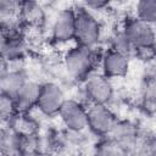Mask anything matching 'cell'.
Listing matches in <instances>:
<instances>
[{
  "mask_svg": "<svg viewBox=\"0 0 156 156\" xmlns=\"http://www.w3.org/2000/svg\"><path fill=\"white\" fill-rule=\"evenodd\" d=\"M93 156H128V154L112 138L105 136L100 138V140L95 144Z\"/></svg>",
  "mask_w": 156,
  "mask_h": 156,
  "instance_id": "cell-15",
  "label": "cell"
},
{
  "mask_svg": "<svg viewBox=\"0 0 156 156\" xmlns=\"http://www.w3.org/2000/svg\"><path fill=\"white\" fill-rule=\"evenodd\" d=\"M141 107L143 110L152 116L155 112V79L154 74L146 76L141 85Z\"/></svg>",
  "mask_w": 156,
  "mask_h": 156,
  "instance_id": "cell-16",
  "label": "cell"
},
{
  "mask_svg": "<svg viewBox=\"0 0 156 156\" xmlns=\"http://www.w3.org/2000/svg\"><path fill=\"white\" fill-rule=\"evenodd\" d=\"M40 85H41V83H39L37 80H32L29 78L26 80V83L22 85V88L15 96L17 116L27 115L30 110L35 108L37 100L39 96Z\"/></svg>",
  "mask_w": 156,
  "mask_h": 156,
  "instance_id": "cell-12",
  "label": "cell"
},
{
  "mask_svg": "<svg viewBox=\"0 0 156 156\" xmlns=\"http://www.w3.org/2000/svg\"><path fill=\"white\" fill-rule=\"evenodd\" d=\"M83 94L88 105H108L115 94L112 80L94 72L83 80Z\"/></svg>",
  "mask_w": 156,
  "mask_h": 156,
  "instance_id": "cell-4",
  "label": "cell"
},
{
  "mask_svg": "<svg viewBox=\"0 0 156 156\" xmlns=\"http://www.w3.org/2000/svg\"><path fill=\"white\" fill-rule=\"evenodd\" d=\"M57 116L62 126L71 133H80L87 129V105L79 100L66 99Z\"/></svg>",
  "mask_w": 156,
  "mask_h": 156,
  "instance_id": "cell-7",
  "label": "cell"
},
{
  "mask_svg": "<svg viewBox=\"0 0 156 156\" xmlns=\"http://www.w3.org/2000/svg\"><path fill=\"white\" fill-rule=\"evenodd\" d=\"M134 16L140 21L154 26L156 22V0H140L135 4Z\"/></svg>",
  "mask_w": 156,
  "mask_h": 156,
  "instance_id": "cell-17",
  "label": "cell"
},
{
  "mask_svg": "<svg viewBox=\"0 0 156 156\" xmlns=\"http://www.w3.org/2000/svg\"><path fill=\"white\" fill-rule=\"evenodd\" d=\"M66 101V95L63 89L56 82L41 83L39 96L37 100L35 108L45 117L57 116L60 108Z\"/></svg>",
  "mask_w": 156,
  "mask_h": 156,
  "instance_id": "cell-6",
  "label": "cell"
},
{
  "mask_svg": "<svg viewBox=\"0 0 156 156\" xmlns=\"http://www.w3.org/2000/svg\"><path fill=\"white\" fill-rule=\"evenodd\" d=\"M102 35V26L95 13L79 5L74 7V44L96 48Z\"/></svg>",
  "mask_w": 156,
  "mask_h": 156,
  "instance_id": "cell-3",
  "label": "cell"
},
{
  "mask_svg": "<svg viewBox=\"0 0 156 156\" xmlns=\"http://www.w3.org/2000/svg\"><path fill=\"white\" fill-rule=\"evenodd\" d=\"M0 156H23L22 133L12 126L0 127Z\"/></svg>",
  "mask_w": 156,
  "mask_h": 156,
  "instance_id": "cell-13",
  "label": "cell"
},
{
  "mask_svg": "<svg viewBox=\"0 0 156 156\" xmlns=\"http://www.w3.org/2000/svg\"><path fill=\"white\" fill-rule=\"evenodd\" d=\"M9 69V62H7V60L4 57V55L0 52V76L4 73V72H6Z\"/></svg>",
  "mask_w": 156,
  "mask_h": 156,
  "instance_id": "cell-22",
  "label": "cell"
},
{
  "mask_svg": "<svg viewBox=\"0 0 156 156\" xmlns=\"http://www.w3.org/2000/svg\"><path fill=\"white\" fill-rule=\"evenodd\" d=\"M17 116L16 104L15 99L4 94H0V117L1 121L4 119H11Z\"/></svg>",
  "mask_w": 156,
  "mask_h": 156,
  "instance_id": "cell-19",
  "label": "cell"
},
{
  "mask_svg": "<svg viewBox=\"0 0 156 156\" xmlns=\"http://www.w3.org/2000/svg\"><path fill=\"white\" fill-rule=\"evenodd\" d=\"M87 129L99 138H105L110 135L118 118L108 105H87Z\"/></svg>",
  "mask_w": 156,
  "mask_h": 156,
  "instance_id": "cell-5",
  "label": "cell"
},
{
  "mask_svg": "<svg viewBox=\"0 0 156 156\" xmlns=\"http://www.w3.org/2000/svg\"><path fill=\"white\" fill-rule=\"evenodd\" d=\"M17 18L23 29L39 30L46 22V12L44 6L37 1H18Z\"/></svg>",
  "mask_w": 156,
  "mask_h": 156,
  "instance_id": "cell-10",
  "label": "cell"
},
{
  "mask_svg": "<svg viewBox=\"0 0 156 156\" xmlns=\"http://www.w3.org/2000/svg\"><path fill=\"white\" fill-rule=\"evenodd\" d=\"M108 1H102V0H91V1H85L82 6H84L87 10H89L90 12H95V11H104L106 7H108Z\"/></svg>",
  "mask_w": 156,
  "mask_h": 156,
  "instance_id": "cell-21",
  "label": "cell"
},
{
  "mask_svg": "<svg viewBox=\"0 0 156 156\" xmlns=\"http://www.w3.org/2000/svg\"><path fill=\"white\" fill-rule=\"evenodd\" d=\"M110 138H112L116 143H118L129 155L138 145L139 140H140V130L138 129V127L132 123L130 121H119L116 123V126L113 127L112 132L108 135Z\"/></svg>",
  "mask_w": 156,
  "mask_h": 156,
  "instance_id": "cell-11",
  "label": "cell"
},
{
  "mask_svg": "<svg viewBox=\"0 0 156 156\" xmlns=\"http://www.w3.org/2000/svg\"><path fill=\"white\" fill-rule=\"evenodd\" d=\"M122 33L129 40L135 50V56L152 60L155 49V29L154 26L147 24L134 15H127L119 27Z\"/></svg>",
  "mask_w": 156,
  "mask_h": 156,
  "instance_id": "cell-2",
  "label": "cell"
},
{
  "mask_svg": "<svg viewBox=\"0 0 156 156\" xmlns=\"http://www.w3.org/2000/svg\"><path fill=\"white\" fill-rule=\"evenodd\" d=\"M27 76L23 69H7L0 76V94L11 96L15 99L22 85L27 80Z\"/></svg>",
  "mask_w": 156,
  "mask_h": 156,
  "instance_id": "cell-14",
  "label": "cell"
},
{
  "mask_svg": "<svg viewBox=\"0 0 156 156\" xmlns=\"http://www.w3.org/2000/svg\"><path fill=\"white\" fill-rule=\"evenodd\" d=\"M50 38L57 45L74 41V7L61 10L52 21Z\"/></svg>",
  "mask_w": 156,
  "mask_h": 156,
  "instance_id": "cell-9",
  "label": "cell"
},
{
  "mask_svg": "<svg viewBox=\"0 0 156 156\" xmlns=\"http://www.w3.org/2000/svg\"><path fill=\"white\" fill-rule=\"evenodd\" d=\"M0 121H1V117H0Z\"/></svg>",
  "mask_w": 156,
  "mask_h": 156,
  "instance_id": "cell-23",
  "label": "cell"
},
{
  "mask_svg": "<svg viewBox=\"0 0 156 156\" xmlns=\"http://www.w3.org/2000/svg\"><path fill=\"white\" fill-rule=\"evenodd\" d=\"M110 49L132 58L133 56H135V50L133 48V45L129 43V40L126 38V35L122 33L121 29H117L110 40Z\"/></svg>",
  "mask_w": 156,
  "mask_h": 156,
  "instance_id": "cell-18",
  "label": "cell"
},
{
  "mask_svg": "<svg viewBox=\"0 0 156 156\" xmlns=\"http://www.w3.org/2000/svg\"><path fill=\"white\" fill-rule=\"evenodd\" d=\"M99 67L100 73L110 80L123 78L129 72L130 58L108 48L101 51L99 58Z\"/></svg>",
  "mask_w": 156,
  "mask_h": 156,
  "instance_id": "cell-8",
  "label": "cell"
},
{
  "mask_svg": "<svg viewBox=\"0 0 156 156\" xmlns=\"http://www.w3.org/2000/svg\"><path fill=\"white\" fill-rule=\"evenodd\" d=\"M101 51L96 48H85L74 44L67 49L62 56V67L74 80H84L99 67V58Z\"/></svg>",
  "mask_w": 156,
  "mask_h": 156,
  "instance_id": "cell-1",
  "label": "cell"
},
{
  "mask_svg": "<svg viewBox=\"0 0 156 156\" xmlns=\"http://www.w3.org/2000/svg\"><path fill=\"white\" fill-rule=\"evenodd\" d=\"M17 7H18V1L0 0V21L16 17Z\"/></svg>",
  "mask_w": 156,
  "mask_h": 156,
  "instance_id": "cell-20",
  "label": "cell"
}]
</instances>
